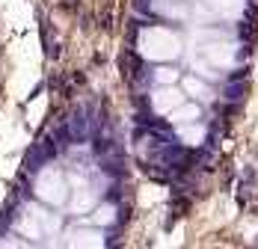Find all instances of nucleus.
Returning a JSON list of instances; mask_svg holds the SVG:
<instances>
[{"label": "nucleus", "mask_w": 258, "mask_h": 249, "mask_svg": "<svg viewBox=\"0 0 258 249\" xmlns=\"http://www.w3.org/2000/svg\"><path fill=\"white\" fill-rule=\"evenodd\" d=\"M181 104H184V92L175 89V83H163V86L157 83V89L152 92V107H155V113H160V116H169Z\"/></svg>", "instance_id": "4"}, {"label": "nucleus", "mask_w": 258, "mask_h": 249, "mask_svg": "<svg viewBox=\"0 0 258 249\" xmlns=\"http://www.w3.org/2000/svg\"><path fill=\"white\" fill-rule=\"evenodd\" d=\"M69 246H104V237L101 231L89 228V225H80V228H72L69 237H66Z\"/></svg>", "instance_id": "7"}, {"label": "nucleus", "mask_w": 258, "mask_h": 249, "mask_svg": "<svg viewBox=\"0 0 258 249\" xmlns=\"http://www.w3.org/2000/svg\"><path fill=\"white\" fill-rule=\"evenodd\" d=\"M137 50L152 63H169L181 53V36L169 27H146L137 39Z\"/></svg>", "instance_id": "1"}, {"label": "nucleus", "mask_w": 258, "mask_h": 249, "mask_svg": "<svg viewBox=\"0 0 258 249\" xmlns=\"http://www.w3.org/2000/svg\"><path fill=\"white\" fill-rule=\"evenodd\" d=\"M184 92H190L196 98H208L211 95V89H208L202 80H196V77H184Z\"/></svg>", "instance_id": "11"}, {"label": "nucleus", "mask_w": 258, "mask_h": 249, "mask_svg": "<svg viewBox=\"0 0 258 249\" xmlns=\"http://www.w3.org/2000/svg\"><path fill=\"white\" fill-rule=\"evenodd\" d=\"M196 119H199V107L196 104H187V101L169 113V122H175V125H187V122H196Z\"/></svg>", "instance_id": "9"}, {"label": "nucleus", "mask_w": 258, "mask_h": 249, "mask_svg": "<svg viewBox=\"0 0 258 249\" xmlns=\"http://www.w3.org/2000/svg\"><path fill=\"white\" fill-rule=\"evenodd\" d=\"M36 196L48 205H62L69 199V181L59 166H45L36 175Z\"/></svg>", "instance_id": "3"}, {"label": "nucleus", "mask_w": 258, "mask_h": 249, "mask_svg": "<svg viewBox=\"0 0 258 249\" xmlns=\"http://www.w3.org/2000/svg\"><path fill=\"white\" fill-rule=\"evenodd\" d=\"M202 56H205L211 66H220V69H229L234 63V48L229 42H208L202 48Z\"/></svg>", "instance_id": "5"}, {"label": "nucleus", "mask_w": 258, "mask_h": 249, "mask_svg": "<svg viewBox=\"0 0 258 249\" xmlns=\"http://www.w3.org/2000/svg\"><path fill=\"white\" fill-rule=\"evenodd\" d=\"M92 205H95V190H89V187H80L78 196L72 199V211H75V214H86Z\"/></svg>", "instance_id": "10"}, {"label": "nucleus", "mask_w": 258, "mask_h": 249, "mask_svg": "<svg viewBox=\"0 0 258 249\" xmlns=\"http://www.w3.org/2000/svg\"><path fill=\"white\" fill-rule=\"evenodd\" d=\"M208 137L205 125L199 122H187V125H178V140L184 143V146H199L202 140Z\"/></svg>", "instance_id": "8"}, {"label": "nucleus", "mask_w": 258, "mask_h": 249, "mask_svg": "<svg viewBox=\"0 0 258 249\" xmlns=\"http://www.w3.org/2000/svg\"><path fill=\"white\" fill-rule=\"evenodd\" d=\"M155 80L163 86V83H175L178 80V72L175 69H169V66H157L155 69Z\"/></svg>", "instance_id": "13"}, {"label": "nucleus", "mask_w": 258, "mask_h": 249, "mask_svg": "<svg viewBox=\"0 0 258 249\" xmlns=\"http://www.w3.org/2000/svg\"><path fill=\"white\" fill-rule=\"evenodd\" d=\"M18 231L24 237H33V240H42L53 231H59V217H53L48 211H42L39 205H27L21 220H18Z\"/></svg>", "instance_id": "2"}, {"label": "nucleus", "mask_w": 258, "mask_h": 249, "mask_svg": "<svg viewBox=\"0 0 258 249\" xmlns=\"http://www.w3.org/2000/svg\"><path fill=\"white\" fill-rule=\"evenodd\" d=\"M196 72H199L202 77H217V72H211V63H208V66H202V63H196Z\"/></svg>", "instance_id": "14"}, {"label": "nucleus", "mask_w": 258, "mask_h": 249, "mask_svg": "<svg viewBox=\"0 0 258 249\" xmlns=\"http://www.w3.org/2000/svg\"><path fill=\"white\" fill-rule=\"evenodd\" d=\"M202 9H208L211 15H220V18H237L246 9V0H205Z\"/></svg>", "instance_id": "6"}, {"label": "nucleus", "mask_w": 258, "mask_h": 249, "mask_svg": "<svg viewBox=\"0 0 258 249\" xmlns=\"http://www.w3.org/2000/svg\"><path fill=\"white\" fill-rule=\"evenodd\" d=\"M113 220H116V208L113 205H101L92 214V223H98V225H107V223H113Z\"/></svg>", "instance_id": "12"}]
</instances>
